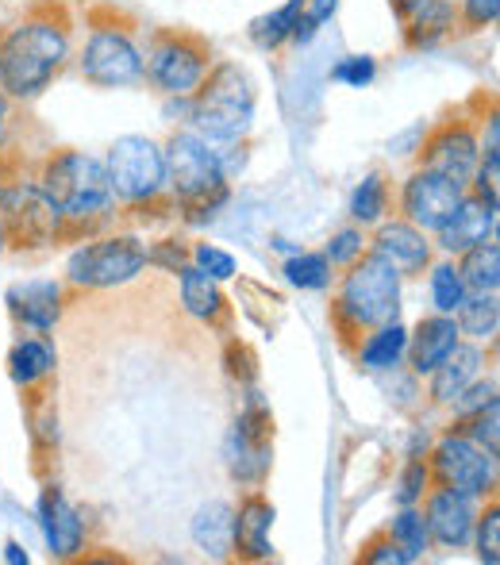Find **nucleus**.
<instances>
[{
    "label": "nucleus",
    "instance_id": "obj_34",
    "mask_svg": "<svg viewBox=\"0 0 500 565\" xmlns=\"http://www.w3.org/2000/svg\"><path fill=\"white\" fill-rule=\"evenodd\" d=\"M389 539L408 554V562H419L427 551H432V531H427L424 520V508L412 504V508H396L393 520H389Z\"/></svg>",
    "mask_w": 500,
    "mask_h": 565
},
{
    "label": "nucleus",
    "instance_id": "obj_2",
    "mask_svg": "<svg viewBox=\"0 0 500 565\" xmlns=\"http://www.w3.org/2000/svg\"><path fill=\"white\" fill-rule=\"evenodd\" d=\"M35 185L43 189L46 204L62 224V238H89L116 220L113 181L105 158L77 147H58L39 162Z\"/></svg>",
    "mask_w": 500,
    "mask_h": 565
},
{
    "label": "nucleus",
    "instance_id": "obj_12",
    "mask_svg": "<svg viewBox=\"0 0 500 565\" xmlns=\"http://www.w3.org/2000/svg\"><path fill=\"white\" fill-rule=\"evenodd\" d=\"M0 220L8 231V246L43 250L62 243V224L35 178H0Z\"/></svg>",
    "mask_w": 500,
    "mask_h": 565
},
{
    "label": "nucleus",
    "instance_id": "obj_8",
    "mask_svg": "<svg viewBox=\"0 0 500 565\" xmlns=\"http://www.w3.org/2000/svg\"><path fill=\"white\" fill-rule=\"evenodd\" d=\"M77 74L93 89H135L142 85L147 54L124 23H93L85 43L74 51Z\"/></svg>",
    "mask_w": 500,
    "mask_h": 565
},
{
    "label": "nucleus",
    "instance_id": "obj_5",
    "mask_svg": "<svg viewBox=\"0 0 500 565\" xmlns=\"http://www.w3.org/2000/svg\"><path fill=\"white\" fill-rule=\"evenodd\" d=\"M258 116V85L240 62H212L201 89L189 97V124L209 142H243Z\"/></svg>",
    "mask_w": 500,
    "mask_h": 565
},
{
    "label": "nucleus",
    "instance_id": "obj_25",
    "mask_svg": "<svg viewBox=\"0 0 500 565\" xmlns=\"http://www.w3.org/2000/svg\"><path fill=\"white\" fill-rule=\"evenodd\" d=\"M232 520H235V504L227 500H204L193 512V523H189V539L193 546L212 562H227L232 558Z\"/></svg>",
    "mask_w": 500,
    "mask_h": 565
},
{
    "label": "nucleus",
    "instance_id": "obj_50",
    "mask_svg": "<svg viewBox=\"0 0 500 565\" xmlns=\"http://www.w3.org/2000/svg\"><path fill=\"white\" fill-rule=\"evenodd\" d=\"M412 4H416V0H393V12H396V15H401V12H404V8H412Z\"/></svg>",
    "mask_w": 500,
    "mask_h": 565
},
{
    "label": "nucleus",
    "instance_id": "obj_22",
    "mask_svg": "<svg viewBox=\"0 0 500 565\" xmlns=\"http://www.w3.org/2000/svg\"><path fill=\"white\" fill-rule=\"evenodd\" d=\"M396 20H401L408 51H435L458 31V8L455 0H416Z\"/></svg>",
    "mask_w": 500,
    "mask_h": 565
},
{
    "label": "nucleus",
    "instance_id": "obj_29",
    "mask_svg": "<svg viewBox=\"0 0 500 565\" xmlns=\"http://www.w3.org/2000/svg\"><path fill=\"white\" fill-rule=\"evenodd\" d=\"M300 12H305V0H285L281 8H274V12L251 20V28H247L251 43L258 46L262 54H277L281 46H289L292 28H297Z\"/></svg>",
    "mask_w": 500,
    "mask_h": 565
},
{
    "label": "nucleus",
    "instance_id": "obj_11",
    "mask_svg": "<svg viewBox=\"0 0 500 565\" xmlns=\"http://www.w3.org/2000/svg\"><path fill=\"white\" fill-rule=\"evenodd\" d=\"M224 461L232 481H240L243 489H262V481L269 477V466H274V416H269L258 393L247 396L243 412L227 427Z\"/></svg>",
    "mask_w": 500,
    "mask_h": 565
},
{
    "label": "nucleus",
    "instance_id": "obj_35",
    "mask_svg": "<svg viewBox=\"0 0 500 565\" xmlns=\"http://www.w3.org/2000/svg\"><path fill=\"white\" fill-rule=\"evenodd\" d=\"M432 466H427V454H408V461L401 466V477L393 484V504L412 508L424 504V497L432 492Z\"/></svg>",
    "mask_w": 500,
    "mask_h": 565
},
{
    "label": "nucleus",
    "instance_id": "obj_18",
    "mask_svg": "<svg viewBox=\"0 0 500 565\" xmlns=\"http://www.w3.org/2000/svg\"><path fill=\"white\" fill-rule=\"evenodd\" d=\"M419 508H424L427 531H432V546H443V551H466L470 546L481 500L432 484V492H427Z\"/></svg>",
    "mask_w": 500,
    "mask_h": 565
},
{
    "label": "nucleus",
    "instance_id": "obj_37",
    "mask_svg": "<svg viewBox=\"0 0 500 565\" xmlns=\"http://www.w3.org/2000/svg\"><path fill=\"white\" fill-rule=\"evenodd\" d=\"M366 250H370V231L359 227V224H347V227H339L336 235L328 238V246H323V258H328L331 269L339 274V269L354 266V262H359Z\"/></svg>",
    "mask_w": 500,
    "mask_h": 565
},
{
    "label": "nucleus",
    "instance_id": "obj_39",
    "mask_svg": "<svg viewBox=\"0 0 500 565\" xmlns=\"http://www.w3.org/2000/svg\"><path fill=\"white\" fill-rule=\"evenodd\" d=\"M331 82L347 85V89H370L377 82V58L374 54H343L331 66Z\"/></svg>",
    "mask_w": 500,
    "mask_h": 565
},
{
    "label": "nucleus",
    "instance_id": "obj_43",
    "mask_svg": "<svg viewBox=\"0 0 500 565\" xmlns=\"http://www.w3.org/2000/svg\"><path fill=\"white\" fill-rule=\"evenodd\" d=\"M458 28L486 31L500 20V0H458Z\"/></svg>",
    "mask_w": 500,
    "mask_h": 565
},
{
    "label": "nucleus",
    "instance_id": "obj_23",
    "mask_svg": "<svg viewBox=\"0 0 500 565\" xmlns=\"http://www.w3.org/2000/svg\"><path fill=\"white\" fill-rule=\"evenodd\" d=\"M458 339H462V331H458L455 316L432 312L408 331V350H404V362H408V370L416 373V377H427V373H432L435 365H439L443 358L458 347Z\"/></svg>",
    "mask_w": 500,
    "mask_h": 565
},
{
    "label": "nucleus",
    "instance_id": "obj_19",
    "mask_svg": "<svg viewBox=\"0 0 500 565\" xmlns=\"http://www.w3.org/2000/svg\"><path fill=\"white\" fill-rule=\"evenodd\" d=\"M486 365H493V347H481V342L458 339V347L427 373V396L439 408H450V404L462 396V388H470L474 381L486 373Z\"/></svg>",
    "mask_w": 500,
    "mask_h": 565
},
{
    "label": "nucleus",
    "instance_id": "obj_44",
    "mask_svg": "<svg viewBox=\"0 0 500 565\" xmlns=\"http://www.w3.org/2000/svg\"><path fill=\"white\" fill-rule=\"evenodd\" d=\"M189 262V246L178 238H162V243H147V266H158L166 274H178Z\"/></svg>",
    "mask_w": 500,
    "mask_h": 565
},
{
    "label": "nucleus",
    "instance_id": "obj_7",
    "mask_svg": "<svg viewBox=\"0 0 500 565\" xmlns=\"http://www.w3.org/2000/svg\"><path fill=\"white\" fill-rule=\"evenodd\" d=\"M108 181L124 209L147 212L170 201L166 193V150L150 135H120L105 154Z\"/></svg>",
    "mask_w": 500,
    "mask_h": 565
},
{
    "label": "nucleus",
    "instance_id": "obj_47",
    "mask_svg": "<svg viewBox=\"0 0 500 565\" xmlns=\"http://www.w3.org/2000/svg\"><path fill=\"white\" fill-rule=\"evenodd\" d=\"M12 116H15V105L4 97V89H0V150H8V139H12Z\"/></svg>",
    "mask_w": 500,
    "mask_h": 565
},
{
    "label": "nucleus",
    "instance_id": "obj_46",
    "mask_svg": "<svg viewBox=\"0 0 500 565\" xmlns=\"http://www.w3.org/2000/svg\"><path fill=\"white\" fill-rule=\"evenodd\" d=\"M478 147H481V158H500V116H497V108H489L486 124H481Z\"/></svg>",
    "mask_w": 500,
    "mask_h": 565
},
{
    "label": "nucleus",
    "instance_id": "obj_27",
    "mask_svg": "<svg viewBox=\"0 0 500 565\" xmlns=\"http://www.w3.org/2000/svg\"><path fill=\"white\" fill-rule=\"evenodd\" d=\"M404 350H408V328L401 320L381 323V328L366 331L359 342H354V362L366 373H389L396 365H404Z\"/></svg>",
    "mask_w": 500,
    "mask_h": 565
},
{
    "label": "nucleus",
    "instance_id": "obj_24",
    "mask_svg": "<svg viewBox=\"0 0 500 565\" xmlns=\"http://www.w3.org/2000/svg\"><path fill=\"white\" fill-rule=\"evenodd\" d=\"M178 300H181V312L193 316L196 323H209V328L212 323H224L232 316L220 281L204 274V269H196L193 262H185L178 269Z\"/></svg>",
    "mask_w": 500,
    "mask_h": 565
},
{
    "label": "nucleus",
    "instance_id": "obj_20",
    "mask_svg": "<svg viewBox=\"0 0 500 565\" xmlns=\"http://www.w3.org/2000/svg\"><path fill=\"white\" fill-rule=\"evenodd\" d=\"M497 212H500V204L481 201V196H474L470 189H466L455 216L432 235L435 250H439L443 258H458V254L470 250V246L486 243V238H497Z\"/></svg>",
    "mask_w": 500,
    "mask_h": 565
},
{
    "label": "nucleus",
    "instance_id": "obj_14",
    "mask_svg": "<svg viewBox=\"0 0 500 565\" xmlns=\"http://www.w3.org/2000/svg\"><path fill=\"white\" fill-rule=\"evenodd\" d=\"M478 162H481L478 127L470 119H443L439 127L427 131L424 147H419V166L458 181V185H470Z\"/></svg>",
    "mask_w": 500,
    "mask_h": 565
},
{
    "label": "nucleus",
    "instance_id": "obj_36",
    "mask_svg": "<svg viewBox=\"0 0 500 565\" xmlns=\"http://www.w3.org/2000/svg\"><path fill=\"white\" fill-rule=\"evenodd\" d=\"M470 546L478 551V562L486 565H500V508L497 497L481 500L478 508V523H474V539Z\"/></svg>",
    "mask_w": 500,
    "mask_h": 565
},
{
    "label": "nucleus",
    "instance_id": "obj_45",
    "mask_svg": "<svg viewBox=\"0 0 500 565\" xmlns=\"http://www.w3.org/2000/svg\"><path fill=\"white\" fill-rule=\"evenodd\" d=\"M359 562H366V565H412L408 554H404L389 535H374L370 543H362Z\"/></svg>",
    "mask_w": 500,
    "mask_h": 565
},
{
    "label": "nucleus",
    "instance_id": "obj_28",
    "mask_svg": "<svg viewBox=\"0 0 500 565\" xmlns=\"http://www.w3.org/2000/svg\"><path fill=\"white\" fill-rule=\"evenodd\" d=\"M455 323H458V331H462V339L481 342V347H497V331H500L497 292H470V297L458 305Z\"/></svg>",
    "mask_w": 500,
    "mask_h": 565
},
{
    "label": "nucleus",
    "instance_id": "obj_31",
    "mask_svg": "<svg viewBox=\"0 0 500 565\" xmlns=\"http://www.w3.org/2000/svg\"><path fill=\"white\" fill-rule=\"evenodd\" d=\"M424 274H427V300H432V312L455 316L458 305L470 297L462 274H458V262L455 258H439V262H432Z\"/></svg>",
    "mask_w": 500,
    "mask_h": 565
},
{
    "label": "nucleus",
    "instance_id": "obj_42",
    "mask_svg": "<svg viewBox=\"0 0 500 565\" xmlns=\"http://www.w3.org/2000/svg\"><path fill=\"white\" fill-rule=\"evenodd\" d=\"M339 12V0H305V12H300L297 28H292V46H308L316 35H320V28L331 20V15Z\"/></svg>",
    "mask_w": 500,
    "mask_h": 565
},
{
    "label": "nucleus",
    "instance_id": "obj_17",
    "mask_svg": "<svg viewBox=\"0 0 500 565\" xmlns=\"http://www.w3.org/2000/svg\"><path fill=\"white\" fill-rule=\"evenodd\" d=\"M35 520L43 531V543L51 551V558L74 562L85 551V515L74 508V500L58 489V484H46L35 500Z\"/></svg>",
    "mask_w": 500,
    "mask_h": 565
},
{
    "label": "nucleus",
    "instance_id": "obj_38",
    "mask_svg": "<svg viewBox=\"0 0 500 565\" xmlns=\"http://www.w3.org/2000/svg\"><path fill=\"white\" fill-rule=\"evenodd\" d=\"M455 427L470 435L481 450H489V454H497V458H500V401L486 404V408L474 412V416H466L462 424H455Z\"/></svg>",
    "mask_w": 500,
    "mask_h": 565
},
{
    "label": "nucleus",
    "instance_id": "obj_51",
    "mask_svg": "<svg viewBox=\"0 0 500 565\" xmlns=\"http://www.w3.org/2000/svg\"><path fill=\"white\" fill-rule=\"evenodd\" d=\"M8 250V231H4V220H0V254Z\"/></svg>",
    "mask_w": 500,
    "mask_h": 565
},
{
    "label": "nucleus",
    "instance_id": "obj_41",
    "mask_svg": "<svg viewBox=\"0 0 500 565\" xmlns=\"http://www.w3.org/2000/svg\"><path fill=\"white\" fill-rule=\"evenodd\" d=\"M493 401H497V373H489V377L481 373V377L474 381L470 388H462V396L450 404V424H462L466 416H474V412H481Z\"/></svg>",
    "mask_w": 500,
    "mask_h": 565
},
{
    "label": "nucleus",
    "instance_id": "obj_21",
    "mask_svg": "<svg viewBox=\"0 0 500 565\" xmlns=\"http://www.w3.org/2000/svg\"><path fill=\"white\" fill-rule=\"evenodd\" d=\"M274 504L262 497L258 489H247V497L240 500L235 508V520H232V558L240 562H269L274 558Z\"/></svg>",
    "mask_w": 500,
    "mask_h": 565
},
{
    "label": "nucleus",
    "instance_id": "obj_15",
    "mask_svg": "<svg viewBox=\"0 0 500 565\" xmlns=\"http://www.w3.org/2000/svg\"><path fill=\"white\" fill-rule=\"evenodd\" d=\"M370 254L389 262L401 277H419L435 262V238L404 216H385L370 231Z\"/></svg>",
    "mask_w": 500,
    "mask_h": 565
},
{
    "label": "nucleus",
    "instance_id": "obj_48",
    "mask_svg": "<svg viewBox=\"0 0 500 565\" xmlns=\"http://www.w3.org/2000/svg\"><path fill=\"white\" fill-rule=\"evenodd\" d=\"M166 100V116H170V124L185 127L189 124V97H162Z\"/></svg>",
    "mask_w": 500,
    "mask_h": 565
},
{
    "label": "nucleus",
    "instance_id": "obj_13",
    "mask_svg": "<svg viewBox=\"0 0 500 565\" xmlns=\"http://www.w3.org/2000/svg\"><path fill=\"white\" fill-rule=\"evenodd\" d=\"M462 196H466V185H458V181L443 178V173L416 166V170L404 178L396 209H401V216L408 220V224H416L419 231L435 235V231L455 216V209H458Z\"/></svg>",
    "mask_w": 500,
    "mask_h": 565
},
{
    "label": "nucleus",
    "instance_id": "obj_16",
    "mask_svg": "<svg viewBox=\"0 0 500 565\" xmlns=\"http://www.w3.org/2000/svg\"><path fill=\"white\" fill-rule=\"evenodd\" d=\"M8 316L20 323L23 331H35V335H51L62 323L66 312V281H54V277H28V281H15L4 292Z\"/></svg>",
    "mask_w": 500,
    "mask_h": 565
},
{
    "label": "nucleus",
    "instance_id": "obj_40",
    "mask_svg": "<svg viewBox=\"0 0 500 565\" xmlns=\"http://www.w3.org/2000/svg\"><path fill=\"white\" fill-rule=\"evenodd\" d=\"M189 262H193L196 269H204L209 277H216L220 285L232 281V277L240 274V262H235V254L224 250V246H216V243H196L193 250H189Z\"/></svg>",
    "mask_w": 500,
    "mask_h": 565
},
{
    "label": "nucleus",
    "instance_id": "obj_3",
    "mask_svg": "<svg viewBox=\"0 0 500 565\" xmlns=\"http://www.w3.org/2000/svg\"><path fill=\"white\" fill-rule=\"evenodd\" d=\"M166 150V193L189 227H204L232 201V178L220 162V147L193 127H173Z\"/></svg>",
    "mask_w": 500,
    "mask_h": 565
},
{
    "label": "nucleus",
    "instance_id": "obj_26",
    "mask_svg": "<svg viewBox=\"0 0 500 565\" xmlns=\"http://www.w3.org/2000/svg\"><path fill=\"white\" fill-rule=\"evenodd\" d=\"M58 370V347L46 335H23L8 350V377L15 388H39L51 373Z\"/></svg>",
    "mask_w": 500,
    "mask_h": 565
},
{
    "label": "nucleus",
    "instance_id": "obj_30",
    "mask_svg": "<svg viewBox=\"0 0 500 565\" xmlns=\"http://www.w3.org/2000/svg\"><path fill=\"white\" fill-rule=\"evenodd\" d=\"M458 274H462L466 289L470 292H497L500 289V246L497 238L470 246V250L458 254Z\"/></svg>",
    "mask_w": 500,
    "mask_h": 565
},
{
    "label": "nucleus",
    "instance_id": "obj_4",
    "mask_svg": "<svg viewBox=\"0 0 500 565\" xmlns=\"http://www.w3.org/2000/svg\"><path fill=\"white\" fill-rule=\"evenodd\" d=\"M401 289L404 277L370 250L354 266L339 269L336 300H331V328L339 342L354 347V339H362L366 331L401 320Z\"/></svg>",
    "mask_w": 500,
    "mask_h": 565
},
{
    "label": "nucleus",
    "instance_id": "obj_33",
    "mask_svg": "<svg viewBox=\"0 0 500 565\" xmlns=\"http://www.w3.org/2000/svg\"><path fill=\"white\" fill-rule=\"evenodd\" d=\"M281 274H285V281L300 292H323V289H331L339 277L336 269H331V262L323 258V250H292L289 258H285Z\"/></svg>",
    "mask_w": 500,
    "mask_h": 565
},
{
    "label": "nucleus",
    "instance_id": "obj_6",
    "mask_svg": "<svg viewBox=\"0 0 500 565\" xmlns=\"http://www.w3.org/2000/svg\"><path fill=\"white\" fill-rule=\"evenodd\" d=\"M147 269V243L131 231H113V235H89L70 250L66 258V289L77 292H105L131 285Z\"/></svg>",
    "mask_w": 500,
    "mask_h": 565
},
{
    "label": "nucleus",
    "instance_id": "obj_10",
    "mask_svg": "<svg viewBox=\"0 0 500 565\" xmlns=\"http://www.w3.org/2000/svg\"><path fill=\"white\" fill-rule=\"evenodd\" d=\"M427 466H432V481L439 489L462 492L470 500L497 497V454L481 450L466 431L450 427L435 439L427 450Z\"/></svg>",
    "mask_w": 500,
    "mask_h": 565
},
{
    "label": "nucleus",
    "instance_id": "obj_49",
    "mask_svg": "<svg viewBox=\"0 0 500 565\" xmlns=\"http://www.w3.org/2000/svg\"><path fill=\"white\" fill-rule=\"evenodd\" d=\"M4 562H8V565H28V562H31V554L23 551V543L8 539V543H4Z\"/></svg>",
    "mask_w": 500,
    "mask_h": 565
},
{
    "label": "nucleus",
    "instance_id": "obj_1",
    "mask_svg": "<svg viewBox=\"0 0 500 565\" xmlns=\"http://www.w3.org/2000/svg\"><path fill=\"white\" fill-rule=\"evenodd\" d=\"M74 62V31L58 8L43 4L0 35V89L12 105L39 100Z\"/></svg>",
    "mask_w": 500,
    "mask_h": 565
},
{
    "label": "nucleus",
    "instance_id": "obj_9",
    "mask_svg": "<svg viewBox=\"0 0 500 565\" xmlns=\"http://www.w3.org/2000/svg\"><path fill=\"white\" fill-rule=\"evenodd\" d=\"M147 66H142V82L158 93V97H193L201 82L212 70V46L193 31H158L150 39Z\"/></svg>",
    "mask_w": 500,
    "mask_h": 565
},
{
    "label": "nucleus",
    "instance_id": "obj_32",
    "mask_svg": "<svg viewBox=\"0 0 500 565\" xmlns=\"http://www.w3.org/2000/svg\"><path fill=\"white\" fill-rule=\"evenodd\" d=\"M347 216H351V224H359L366 231L389 216V181H385V173L370 170L366 178L354 185L351 204H347Z\"/></svg>",
    "mask_w": 500,
    "mask_h": 565
}]
</instances>
